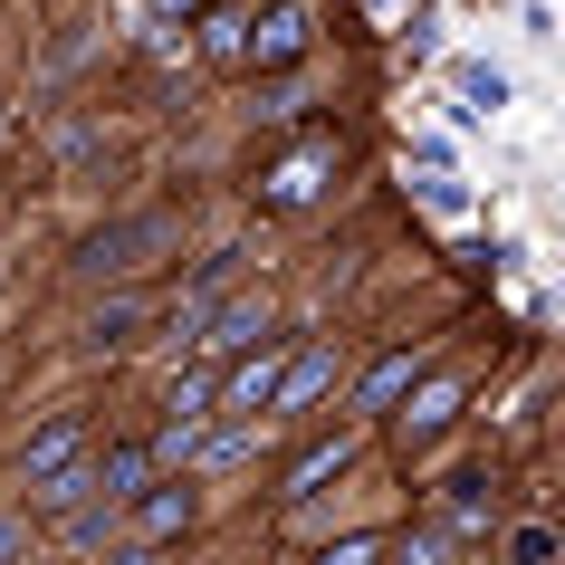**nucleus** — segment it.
I'll use <instances>...</instances> for the list:
<instances>
[{
  "label": "nucleus",
  "mask_w": 565,
  "mask_h": 565,
  "mask_svg": "<svg viewBox=\"0 0 565 565\" xmlns=\"http://www.w3.org/2000/svg\"><path fill=\"white\" fill-rule=\"evenodd\" d=\"M202 49H211V58H249V10H239V0H221V10H211Z\"/></svg>",
  "instance_id": "obj_15"
},
{
  "label": "nucleus",
  "mask_w": 565,
  "mask_h": 565,
  "mask_svg": "<svg viewBox=\"0 0 565 565\" xmlns=\"http://www.w3.org/2000/svg\"><path fill=\"white\" fill-rule=\"evenodd\" d=\"M135 327H145V307H135V298H106V307L87 317V345H96V355H125Z\"/></svg>",
  "instance_id": "obj_13"
},
{
  "label": "nucleus",
  "mask_w": 565,
  "mask_h": 565,
  "mask_svg": "<svg viewBox=\"0 0 565 565\" xmlns=\"http://www.w3.org/2000/svg\"><path fill=\"white\" fill-rule=\"evenodd\" d=\"M278 364H288V335H259V355L239 364L231 384H211V403H231V413H249V422H259V403H268V384H278Z\"/></svg>",
  "instance_id": "obj_7"
},
{
  "label": "nucleus",
  "mask_w": 565,
  "mask_h": 565,
  "mask_svg": "<svg viewBox=\"0 0 565 565\" xmlns=\"http://www.w3.org/2000/svg\"><path fill=\"white\" fill-rule=\"evenodd\" d=\"M327 173H335V145H298L278 173L259 182V202H268V211H298V202H317V192H327Z\"/></svg>",
  "instance_id": "obj_4"
},
{
  "label": "nucleus",
  "mask_w": 565,
  "mask_h": 565,
  "mask_svg": "<svg viewBox=\"0 0 565 565\" xmlns=\"http://www.w3.org/2000/svg\"><path fill=\"white\" fill-rule=\"evenodd\" d=\"M422 374V355H384L374 364V374H364V393H355V413H393V403H403V384H413Z\"/></svg>",
  "instance_id": "obj_14"
},
{
  "label": "nucleus",
  "mask_w": 565,
  "mask_h": 565,
  "mask_svg": "<svg viewBox=\"0 0 565 565\" xmlns=\"http://www.w3.org/2000/svg\"><path fill=\"white\" fill-rule=\"evenodd\" d=\"M460 96H470V106H508V77H499V67H460Z\"/></svg>",
  "instance_id": "obj_16"
},
{
  "label": "nucleus",
  "mask_w": 565,
  "mask_h": 565,
  "mask_svg": "<svg viewBox=\"0 0 565 565\" xmlns=\"http://www.w3.org/2000/svg\"><path fill=\"white\" fill-rule=\"evenodd\" d=\"M77 450H87V413H49V422L30 431V450H20V470H30V479H49V470H67Z\"/></svg>",
  "instance_id": "obj_9"
},
{
  "label": "nucleus",
  "mask_w": 565,
  "mask_h": 565,
  "mask_svg": "<svg viewBox=\"0 0 565 565\" xmlns=\"http://www.w3.org/2000/svg\"><path fill=\"white\" fill-rule=\"evenodd\" d=\"M489 518H499V479H489V470L441 479V536H479Z\"/></svg>",
  "instance_id": "obj_5"
},
{
  "label": "nucleus",
  "mask_w": 565,
  "mask_h": 565,
  "mask_svg": "<svg viewBox=\"0 0 565 565\" xmlns=\"http://www.w3.org/2000/svg\"><path fill=\"white\" fill-rule=\"evenodd\" d=\"M153 249H173V221H163V211H135V221H106V231L77 239L67 278H77V288H106V278H135Z\"/></svg>",
  "instance_id": "obj_1"
},
{
  "label": "nucleus",
  "mask_w": 565,
  "mask_h": 565,
  "mask_svg": "<svg viewBox=\"0 0 565 565\" xmlns=\"http://www.w3.org/2000/svg\"><path fill=\"white\" fill-rule=\"evenodd\" d=\"M508 556H518V565H546V556H556V527H518V536H508Z\"/></svg>",
  "instance_id": "obj_17"
},
{
  "label": "nucleus",
  "mask_w": 565,
  "mask_h": 565,
  "mask_svg": "<svg viewBox=\"0 0 565 565\" xmlns=\"http://www.w3.org/2000/svg\"><path fill=\"white\" fill-rule=\"evenodd\" d=\"M30 546V518H0V556H20Z\"/></svg>",
  "instance_id": "obj_18"
},
{
  "label": "nucleus",
  "mask_w": 565,
  "mask_h": 565,
  "mask_svg": "<svg viewBox=\"0 0 565 565\" xmlns=\"http://www.w3.org/2000/svg\"><path fill=\"white\" fill-rule=\"evenodd\" d=\"M345 460H355V431H335V441H317L298 460V470L278 479V499H307V489H327V479H345Z\"/></svg>",
  "instance_id": "obj_12"
},
{
  "label": "nucleus",
  "mask_w": 565,
  "mask_h": 565,
  "mask_svg": "<svg viewBox=\"0 0 565 565\" xmlns=\"http://www.w3.org/2000/svg\"><path fill=\"white\" fill-rule=\"evenodd\" d=\"M413 393V413H403V441H431V431H450V422H460V384H450V374H431V384H403Z\"/></svg>",
  "instance_id": "obj_11"
},
{
  "label": "nucleus",
  "mask_w": 565,
  "mask_h": 565,
  "mask_svg": "<svg viewBox=\"0 0 565 565\" xmlns=\"http://www.w3.org/2000/svg\"><path fill=\"white\" fill-rule=\"evenodd\" d=\"M335 393V345H288V364H278V384H268V403L259 413H307V403H327Z\"/></svg>",
  "instance_id": "obj_2"
},
{
  "label": "nucleus",
  "mask_w": 565,
  "mask_h": 565,
  "mask_svg": "<svg viewBox=\"0 0 565 565\" xmlns=\"http://www.w3.org/2000/svg\"><path fill=\"white\" fill-rule=\"evenodd\" d=\"M153 470H163V460H153V441H116V450H106V460L87 470V489H96L106 508H125V499H135V489H145Z\"/></svg>",
  "instance_id": "obj_8"
},
{
  "label": "nucleus",
  "mask_w": 565,
  "mask_h": 565,
  "mask_svg": "<svg viewBox=\"0 0 565 565\" xmlns=\"http://www.w3.org/2000/svg\"><path fill=\"white\" fill-rule=\"evenodd\" d=\"M307 39H317V10H307V0H278V10H268L259 30H249V58H259V67H278V58H307Z\"/></svg>",
  "instance_id": "obj_6"
},
{
  "label": "nucleus",
  "mask_w": 565,
  "mask_h": 565,
  "mask_svg": "<svg viewBox=\"0 0 565 565\" xmlns=\"http://www.w3.org/2000/svg\"><path fill=\"white\" fill-rule=\"evenodd\" d=\"M259 335H268V307L259 298H211L192 345H259Z\"/></svg>",
  "instance_id": "obj_10"
},
{
  "label": "nucleus",
  "mask_w": 565,
  "mask_h": 565,
  "mask_svg": "<svg viewBox=\"0 0 565 565\" xmlns=\"http://www.w3.org/2000/svg\"><path fill=\"white\" fill-rule=\"evenodd\" d=\"M125 508H135L125 546H173V536L192 527V479H173V489H153V479H145V489H135Z\"/></svg>",
  "instance_id": "obj_3"
}]
</instances>
